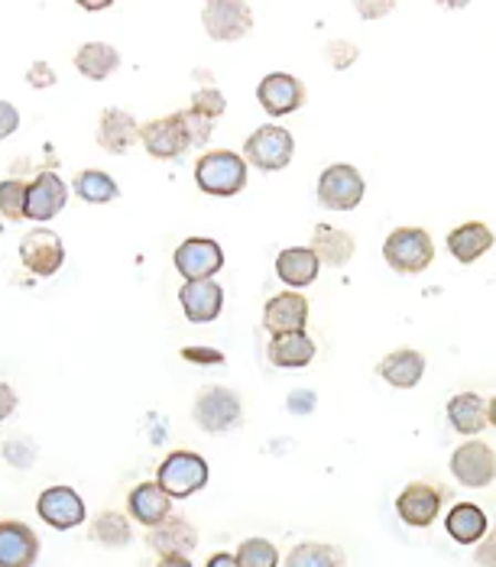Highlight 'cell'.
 Listing matches in <instances>:
<instances>
[{"label": "cell", "instance_id": "cell-25", "mask_svg": "<svg viewBox=\"0 0 496 567\" xmlns=\"http://www.w3.org/2000/svg\"><path fill=\"white\" fill-rule=\"evenodd\" d=\"M318 257L312 247H289L276 257V276L289 286V289H309L318 279Z\"/></svg>", "mask_w": 496, "mask_h": 567}, {"label": "cell", "instance_id": "cell-41", "mask_svg": "<svg viewBox=\"0 0 496 567\" xmlns=\"http://www.w3.org/2000/svg\"><path fill=\"white\" fill-rule=\"evenodd\" d=\"M474 558H477V565L480 567H496V535L487 532V538L477 545V555H474Z\"/></svg>", "mask_w": 496, "mask_h": 567}, {"label": "cell", "instance_id": "cell-32", "mask_svg": "<svg viewBox=\"0 0 496 567\" xmlns=\"http://www.w3.org/2000/svg\"><path fill=\"white\" fill-rule=\"evenodd\" d=\"M75 195L89 205H107L117 198V182L101 169H85L75 178Z\"/></svg>", "mask_w": 496, "mask_h": 567}, {"label": "cell", "instance_id": "cell-8", "mask_svg": "<svg viewBox=\"0 0 496 567\" xmlns=\"http://www.w3.org/2000/svg\"><path fill=\"white\" fill-rule=\"evenodd\" d=\"M176 269L182 272L185 282H198V279H211L221 266H225V254L218 240L208 237H188L185 244L176 247Z\"/></svg>", "mask_w": 496, "mask_h": 567}, {"label": "cell", "instance_id": "cell-6", "mask_svg": "<svg viewBox=\"0 0 496 567\" xmlns=\"http://www.w3.org/2000/svg\"><path fill=\"white\" fill-rule=\"evenodd\" d=\"M452 474L461 486L484 489L496 481V451L484 441H464L452 454Z\"/></svg>", "mask_w": 496, "mask_h": 567}, {"label": "cell", "instance_id": "cell-39", "mask_svg": "<svg viewBox=\"0 0 496 567\" xmlns=\"http://www.w3.org/2000/svg\"><path fill=\"white\" fill-rule=\"evenodd\" d=\"M17 127H20V111L10 101H0V140H7Z\"/></svg>", "mask_w": 496, "mask_h": 567}, {"label": "cell", "instance_id": "cell-5", "mask_svg": "<svg viewBox=\"0 0 496 567\" xmlns=\"http://www.w3.org/2000/svg\"><path fill=\"white\" fill-rule=\"evenodd\" d=\"M363 188L366 185H363L361 169L348 163H334L318 178V202L321 208H331V212H354L363 202Z\"/></svg>", "mask_w": 496, "mask_h": 567}, {"label": "cell", "instance_id": "cell-13", "mask_svg": "<svg viewBox=\"0 0 496 567\" xmlns=\"http://www.w3.org/2000/svg\"><path fill=\"white\" fill-rule=\"evenodd\" d=\"M306 324H309V302L299 292H279L264 308V328L272 338L299 334L306 331Z\"/></svg>", "mask_w": 496, "mask_h": 567}, {"label": "cell", "instance_id": "cell-3", "mask_svg": "<svg viewBox=\"0 0 496 567\" xmlns=\"http://www.w3.org/2000/svg\"><path fill=\"white\" fill-rule=\"evenodd\" d=\"M292 153H296V140L292 133L279 124H267L260 131H254L244 143V159L264 173H279L292 163Z\"/></svg>", "mask_w": 496, "mask_h": 567}, {"label": "cell", "instance_id": "cell-40", "mask_svg": "<svg viewBox=\"0 0 496 567\" xmlns=\"http://www.w3.org/2000/svg\"><path fill=\"white\" fill-rule=\"evenodd\" d=\"M27 79H30V85H33V87H52V85H55V72H52V69H49L45 62H33V65H30V75H27Z\"/></svg>", "mask_w": 496, "mask_h": 567}, {"label": "cell", "instance_id": "cell-1", "mask_svg": "<svg viewBox=\"0 0 496 567\" xmlns=\"http://www.w3.org/2000/svg\"><path fill=\"white\" fill-rule=\"evenodd\" d=\"M195 185L205 195L230 198V195L244 192V185H247V159L230 150L205 153L195 166Z\"/></svg>", "mask_w": 496, "mask_h": 567}, {"label": "cell", "instance_id": "cell-21", "mask_svg": "<svg viewBox=\"0 0 496 567\" xmlns=\"http://www.w3.org/2000/svg\"><path fill=\"white\" fill-rule=\"evenodd\" d=\"M422 373H425V357L412 348L393 350L390 357H383L376 363V377H383L396 390H415Z\"/></svg>", "mask_w": 496, "mask_h": 567}, {"label": "cell", "instance_id": "cell-26", "mask_svg": "<svg viewBox=\"0 0 496 567\" xmlns=\"http://www.w3.org/2000/svg\"><path fill=\"white\" fill-rule=\"evenodd\" d=\"M445 528H448V535H452L457 545H480L487 538L490 523H487V513L480 506L457 503L452 513H448V519H445Z\"/></svg>", "mask_w": 496, "mask_h": 567}, {"label": "cell", "instance_id": "cell-20", "mask_svg": "<svg viewBox=\"0 0 496 567\" xmlns=\"http://www.w3.org/2000/svg\"><path fill=\"white\" fill-rule=\"evenodd\" d=\"M146 545H149L159 558H169V555L188 558V551L198 545V528L188 523V519H182V516H169L163 525L149 528Z\"/></svg>", "mask_w": 496, "mask_h": 567}, {"label": "cell", "instance_id": "cell-33", "mask_svg": "<svg viewBox=\"0 0 496 567\" xmlns=\"http://www.w3.org/2000/svg\"><path fill=\"white\" fill-rule=\"evenodd\" d=\"M237 565L240 567H279V551L267 538H247L237 548Z\"/></svg>", "mask_w": 496, "mask_h": 567}, {"label": "cell", "instance_id": "cell-45", "mask_svg": "<svg viewBox=\"0 0 496 567\" xmlns=\"http://www.w3.org/2000/svg\"><path fill=\"white\" fill-rule=\"evenodd\" d=\"M358 10H361L363 17H376V13H390L393 3H361Z\"/></svg>", "mask_w": 496, "mask_h": 567}, {"label": "cell", "instance_id": "cell-34", "mask_svg": "<svg viewBox=\"0 0 496 567\" xmlns=\"http://www.w3.org/2000/svg\"><path fill=\"white\" fill-rule=\"evenodd\" d=\"M0 215L7 220L27 218V185L20 178L0 182Z\"/></svg>", "mask_w": 496, "mask_h": 567}, {"label": "cell", "instance_id": "cell-46", "mask_svg": "<svg viewBox=\"0 0 496 567\" xmlns=\"http://www.w3.org/2000/svg\"><path fill=\"white\" fill-rule=\"evenodd\" d=\"M156 567H192V561L182 558V555H169V558H159V565Z\"/></svg>", "mask_w": 496, "mask_h": 567}, {"label": "cell", "instance_id": "cell-14", "mask_svg": "<svg viewBox=\"0 0 496 567\" xmlns=\"http://www.w3.org/2000/svg\"><path fill=\"white\" fill-rule=\"evenodd\" d=\"M396 513L412 528H428L442 513V489L432 483H409L396 499Z\"/></svg>", "mask_w": 496, "mask_h": 567}, {"label": "cell", "instance_id": "cell-27", "mask_svg": "<svg viewBox=\"0 0 496 567\" xmlns=\"http://www.w3.org/2000/svg\"><path fill=\"white\" fill-rule=\"evenodd\" d=\"M272 367L282 370H302L316 360V341L299 331V334H286V338H272L270 350H267Z\"/></svg>", "mask_w": 496, "mask_h": 567}, {"label": "cell", "instance_id": "cell-23", "mask_svg": "<svg viewBox=\"0 0 496 567\" xmlns=\"http://www.w3.org/2000/svg\"><path fill=\"white\" fill-rule=\"evenodd\" d=\"M140 140V124L134 121V114L121 111V107H107L97 121V143L107 153H127Z\"/></svg>", "mask_w": 496, "mask_h": 567}, {"label": "cell", "instance_id": "cell-47", "mask_svg": "<svg viewBox=\"0 0 496 567\" xmlns=\"http://www.w3.org/2000/svg\"><path fill=\"white\" fill-rule=\"evenodd\" d=\"M487 422L496 429V395L490 399V405H487Z\"/></svg>", "mask_w": 496, "mask_h": 567}, {"label": "cell", "instance_id": "cell-42", "mask_svg": "<svg viewBox=\"0 0 496 567\" xmlns=\"http://www.w3.org/2000/svg\"><path fill=\"white\" fill-rule=\"evenodd\" d=\"M289 409L296 412V415H309V412H316V393H292L289 395Z\"/></svg>", "mask_w": 496, "mask_h": 567}, {"label": "cell", "instance_id": "cell-38", "mask_svg": "<svg viewBox=\"0 0 496 567\" xmlns=\"http://www.w3.org/2000/svg\"><path fill=\"white\" fill-rule=\"evenodd\" d=\"M182 360L198 363V367H221L225 363V353L215 348H182Z\"/></svg>", "mask_w": 496, "mask_h": 567}, {"label": "cell", "instance_id": "cell-44", "mask_svg": "<svg viewBox=\"0 0 496 567\" xmlns=\"http://www.w3.org/2000/svg\"><path fill=\"white\" fill-rule=\"evenodd\" d=\"M205 567H240V565H237V558H234V555L218 551V555H211V558H208V565Z\"/></svg>", "mask_w": 496, "mask_h": 567}, {"label": "cell", "instance_id": "cell-15", "mask_svg": "<svg viewBox=\"0 0 496 567\" xmlns=\"http://www.w3.org/2000/svg\"><path fill=\"white\" fill-rule=\"evenodd\" d=\"M179 306L192 324H208L221 315L225 308V289L215 279H198L185 282L179 289Z\"/></svg>", "mask_w": 496, "mask_h": 567}, {"label": "cell", "instance_id": "cell-37", "mask_svg": "<svg viewBox=\"0 0 496 567\" xmlns=\"http://www.w3.org/2000/svg\"><path fill=\"white\" fill-rule=\"evenodd\" d=\"M358 45H351V43H344V40H338V43H331L328 45V59H331V65L334 69H351V62H358Z\"/></svg>", "mask_w": 496, "mask_h": 567}, {"label": "cell", "instance_id": "cell-29", "mask_svg": "<svg viewBox=\"0 0 496 567\" xmlns=\"http://www.w3.org/2000/svg\"><path fill=\"white\" fill-rule=\"evenodd\" d=\"M117 65H121V55L107 43H85L75 55V69L91 82H104L111 72H117Z\"/></svg>", "mask_w": 496, "mask_h": 567}, {"label": "cell", "instance_id": "cell-17", "mask_svg": "<svg viewBox=\"0 0 496 567\" xmlns=\"http://www.w3.org/2000/svg\"><path fill=\"white\" fill-rule=\"evenodd\" d=\"M37 513L52 528H62V532L85 523V503L72 486H49L37 503Z\"/></svg>", "mask_w": 496, "mask_h": 567}, {"label": "cell", "instance_id": "cell-43", "mask_svg": "<svg viewBox=\"0 0 496 567\" xmlns=\"http://www.w3.org/2000/svg\"><path fill=\"white\" fill-rule=\"evenodd\" d=\"M17 405H20V399L13 393V386H10V383H0V422L10 419Z\"/></svg>", "mask_w": 496, "mask_h": 567}, {"label": "cell", "instance_id": "cell-9", "mask_svg": "<svg viewBox=\"0 0 496 567\" xmlns=\"http://www.w3.org/2000/svg\"><path fill=\"white\" fill-rule=\"evenodd\" d=\"M205 30L218 43H234L254 27V10L240 0H215L202 10Z\"/></svg>", "mask_w": 496, "mask_h": 567}, {"label": "cell", "instance_id": "cell-4", "mask_svg": "<svg viewBox=\"0 0 496 567\" xmlns=\"http://www.w3.org/2000/svg\"><path fill=\"white\" fill-rule=\"evenodd\" d=\"M156 483H159L173 499H185V496L198 493V489L208 483V461H205L202 454H192V451H173V454L159 464Z\"/></svg>", "mask_w": 496, "mask_h": 567}, {"label": "cell", "instance_id": "cell-11", "mask_svg": "<svg viewBox=\"0 0 496 567\" xmlns=\"http://www.w3.org/2000/svg\"><path fill=\"white\" fill-rule=\"evenodd\" d=\"M20 260L23 266L33 272V276H52L59 272V266L65 262V247L59 240L55 230H45V227H37L30 230L23 240H20Z\"/></svg>", "mask_w": 496, "mask_h": 567}, {"label": "cell", "instance_id": "cell-36", "mask_svg": "<svg viewBox=\"0 0 496 567\" xmlns=\"http://www.w3.org/2000/svg\"><path fill=\"white\" fill-rule=\"evenodd\" d=\"M225 107V97H221V91H215V87H202V91H195V97H192V111L205 114L208 121L221 117Z\"/></svg>", "mask_w": 496, "mask_h": 567}, {"label": "cell", "instance_id": "cell-22", "mask_svg": "<svg viewBox=\"0 0 496 567\" xmlns=\"http://www.w3.org/2000/svg\"><path fill=\"white\" fill-rule=\"evenodd\" d=\"M309 247H312V254L318 257V262H324V266H331V269L348 266L351 257H354V250H358L354 237H351L348 230H341V227H331V224H318Z\"/></svg>", "mask_w": 496, "mask_h": 567}, {"label": "cell", "instance_id": "cell-18", "mask_svg": "<svg viewBox=\"0 0 496 567\" xmlns=\"http://www.w3.org/2000/svg\"><path fill=\"white\" fill-rule=\"evenodd\" d=\"M40 558V538L27 523H0V567H33Z\"/></svg>", "mask_w": 496, "mask_h": 567}, {"label": "cell", "instance_id": "cell-24", "mask_svg": "<svg viewBox=\"0 0 496 567\" xmlns=\"http://www.w3.org/2000/svg\"><path fill=\"white\" fill-rule=\"evenodd\" d=\"M494 230L484 220H467L448 234V254L457 262H474L494 247Z\"/></svg>", "mask_w": 496, "mask_h": 567}, {"label": "cell", "instance_id": "cell-16", "mask_svg": "<svg viewBox=\"0 0 496 567\" xmlns=\"http://www.w3.org/2000/svg\"><path fill=\"white\" fill-rule=\"evenodd\" d=\"M69 202V185L55 173H40L37 182L27 185V218L30 220H52Z\"/></svg>", "mask_w": 496, "mask_h": 567}, {"label": "cell", "instance_id": "cell-19", "mask_svg": "<svg viewBox=\"0 0 496 567\" xmlns=\"http://www.w3.org/2000/svg\"><path fill=\"white\" fill-rule=\"evenodd\" d=\"M127 513L146 528H156L173 516V496L159 483H136L127 496Z\"/></svg>", "mask_w": 496, "mask_h": 567}, {"label": "cell", "instance_id": "cell-12", "mask_svg": "<svg viewBox=\"0 0 496 567\" xmlns=\"http://www.w3.org/2000/svg\"><path fill=\"white\" fill-rule=\"evenodd\" d=\"M257 97L270 117H286L306 104V85L289 72H272L257 85Z\"/></svg>", "mask_w": 496, "mask_h": 567}, {"label": "cell", "instance_id": "cell-30", "mask_svg": "<svg viewBox=\"0 0 496 567\" xmlns=\"http://www.w3.org/2000/svg\"><path fill=\"white\" fill-rule=\"evenodd\" d=\"M282 567H344V551L324 542H302L289 551Z\"/></svg>", "mask_w": 496, "mask_h": 567}, {"label": "cell", "instance_id": "cell-2", "mask_svg": "<svg viewBox=\"0 0 496 567\" xmlns=\"http://www.w3.org/2000/svg\"><path fill=\"white\" fill-rule=\"evenodd\" d=\"M383 257L400 276H418L435 260V244L422 227H396L383 244Z\"/></svg>", "mask_w": 496, "mask_h": 567}, {"label": "cell", "instance_id": "cell-35", "mask_svg": "<svg viewBox=\"0 0 496 567\" xmlns=\"http://www.w3.org/2000/svg\"><path fill=\"white\" fill-rule=\"evenodd\" d=\"M182 124H185V133H188V140H192V146H205L208 140H211V133H215V124L205 117V114H198V111H192V107H185L179 111Z\"/></svg>", "mask_w": 496, "mask_h": 567}, {"label": "cell", "instance_id": "cell-7", "mask_svg": "<svg viewBox=\"0 0 496 567\" xmlns=\"http://www.w3.org/2000/svg\"><path fill=\"white\" fill-rule=\"evenodd\" d=\"M240 399L234 390H225V386H211L205 393H198L195 399V409H192V419L195 425H202L205 432L211 435H221L227 429H234L240 422Z\"/></svg>", "mask_w": 496, "mask_h": 567}, {"label": "cell", "instance_id": "cell-28", "mask_svg": "<svg viewBox=\"0 0 496 567\" xmlns=\"http://www.w3.org/2000/svg\"><path fill=\"white\" fill-rule=\"evenodd\" d=\"M448 422L457 435H480L487 425V402L477 393H457L448 402Z\"/></svg>", "mask_w": 496, "mask_h": 567}, {"label": "cell", "instance_id": "cell-10", "mask_svg": "<svg viewBox=\"0 0 496 567\" xmlns=\"http://www.w3.org/2000/svg\"><path fill=\"white\" fill-rule=\"evenodd\" d=\"M140 140L146 146L149 156L156 159H179L192 150V140L185 133V124H182L179 111L169 114V117H159V121H149L140 127Z\"/></svg>", "mask_w": 496, "mask_h": 567}, {"label": "cell", "instance_id": "cell-31", "mask_svg": "<svg viewBox=\"0 0 496 567\" xmlns=\"http://www.w3.org/2000/svg\"><path fill=\"white\" fill-rule=\"evenodd\" d=\"M91 538L104 548H127L134 532H131V523L124 513H101L94 523H91Z\"/></svg>", "mask_w": 496, "mask_h": 567}]
</instances>
